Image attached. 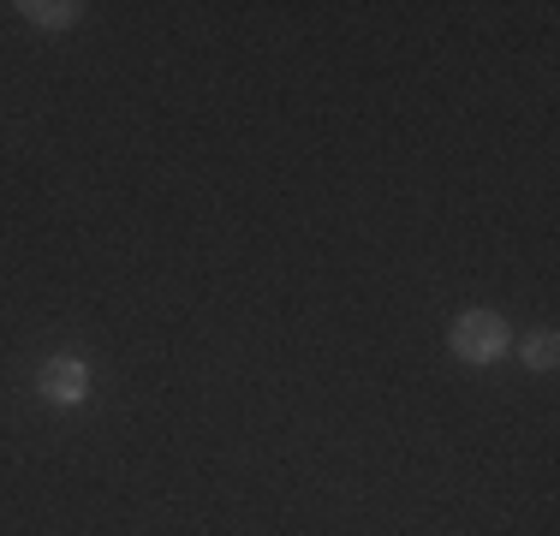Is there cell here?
<instances>
[{
    "mask_svg": "<svg viewBox=\"0 0 560 536\" xmlns=\"http://www.w3.org/2000/svg\"><path fill=\"white\" fill-rule=\"evenodd\" d=\"M453 352L465 358V364H489V358L506 352V322L495 311H465L453 322Z\"/></svg>",
    "mask_w": 560,
    "mask_h": 536,
    "instance_id": "obj_1",
    "label": "cell"
},
{
    "mask_svg": "<svg viewBox=\"0 0 560 536\" xmlns=\"http://www.w3.org/2000/svg\"><path fill=\"white\" fill-rule=\"evenodd\" d=\"M43 394L55 399V406H78V399L90 394V370L78 364V358H55V364H43Z\"/></svg>",
    "mask_w": 560,
    "mask_h": 536,
    "instance_id": "obj_2",
    "label": "cell"
},
{
    "mask_svg": "<svg viewBox=\"0 0 560 536\" xmlns=\"http://www.w3.org/2000/svg\"><path fill=\"white\" fill-rule=\"evenodd\" d=\"M19 12H24L31 24H48V31H66V24H72L84 7H72V0H55V7H48V0H24Z\"/></svg>",
    "mask_w": 560,
    "mask_h": 536,
    "instance_id": "obj_3",
    "label": "cell"
},
{
    "mask_svg": "<svg viewBox=\"0 0 560 536\" xmlns=\"http://www.w3.org/2000/svg\"><path fill=\"white\" fill-rule=\"evenodd\" d=\"M525 364L530 370H555V334H530V340H525Z\"/></svg>",
    "mask_w": 560,
    "mask_h": 536,
    "instance_id": "obj_4",
    "label": "cell"
}]
</instances>
